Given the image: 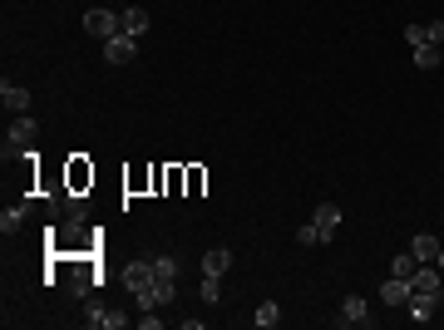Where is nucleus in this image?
<instances>
[{"mask_svg":"<svg viewBox=\"0 0 444 330\" xmlns=\"http://www.w3.org/2000/svg\"><path fill=\"white\" fill-rule=\"evenodd\" d=\"M440 266H425V261H420V266H415V276H410V286H415V291H425V296H440Z\"/></svg>","mask_w":444,"mask_h":330,"instance_id":"7","label":"nucleus"},{"mask_svg":"<svg viewBox=\"0 0 444 330\" xmlns=\"http://www.w3.org/2000/svg\"><path fill=\"white\" fill-rule=\"evenodd\" d=\"M435 266H440V271H444V246H440V256H435Z\"/></svg>","mask_w":444,"mask_h":330,"instance_id":"23","label":"nucleus"},{"mask_svg":"<svg viewBox=\"0 0 444 330\" xmlns=\"http://www.w3.org/2000/svg\"><path fill=\"white\" fill-rule=\"evenodd\" d=\"M84 30H89L94 40H113V35H123V25H118L113 10H89V15H84Z\"/></svg>","mask_w":444,"mask_h":330,"instance_id":"3","label":"nucleus"},{"mask_svg":"<svg viewBox=\"0 0 444 330\" xmlns=\"http://www.w3.org/2000/svg\"><path fill=\"white\" fill-rule=\"evenodd\" d=\"M138 326H143V330H158V326H163V316H153V311H143V316H138Z\"/></svg>","mask_w":444,"mask_h":330,"instance_id":"22","label":"nucleus"},{"mask_svg":"<svg viewBox=\"0 0 444 330\" xmlns=\"http://www.w3.org/2000/svg\"><path fill=\"white\" fill-rule=\"evenodd\" d=\"M405 311H410V321H435V311H440V296H425V291H410V301H405Z\"/></svg>","mask_w":444,"mask_h":330,"instance_id":"6","label":"nucleus"},{"mask_svg":"<svg viewBox=\"0 0 444 330\" xmlns=\"http://www.w3.org/2000/svg\"><path fill=\"white\" fill-rule=\"evenodd\" d=\"M405 40H410V50H415V45H430V35H425V25H405Z\"/></svg>","mask_w":444,"mask_h":330,"instance_id":"20","label":"nucleus"},{"mask_svg":"<svg viewBox=\"0 0 444 330\" xmlns=\"http://www.w3.org/2000/svg\"><path fill=\"white\" fill-rule=\"evenodd\" d=\"M252 321H257V326H262V330L282 326V306H277V301H262V306H257V316H252Z\"/></svg>","mask_w":444,"mask_h":330,"instance_id":"14","label":"nucleus"},{"mask_svg":"<svg viewBox=\"0 0 444 330\" xmlns=\"http://www.w3.org/2000/svg\"><path fill=\"white\" fill-rule=\"evenodd\" d=\"M99 326L104 330H123L128 326V316H123V311H99Z\"/></svg>","mask_w":444,"mask_h":330,"instance_id":"18","label":"nucleus"},{"mask_svg":"<svg viewBox=\"0 0 444 330\" xmlns=\"http://www.w3.org/2000/svg\"><path fill=\"white\" fill-rule=\"evenodd\" d=\"M104 59L109 64H133L138 59V35H113V40H104Z\"/></svg>","mask_w":444,"mask_h":330,"instance_id":"2","label":"nucleus"},{"mask_svg":"<svg viewBox=\"0 0 444 330\" xmlns=\"http://www.w3.org/2000/svg\"><path fill=\"white\" fill-rule=\"evenodd\" d=\"M335 326H375V316H370V311H365V296H345V301H340V316H335Z\"/></svg>","mask_w":444,"mask_h":330,"instance_id":"4","label":"nucleus"},{"mask_svg":"<svg viewBox=\"0 0 444 330\" xmlns=\"http://www.w3.org/2000/svg\"><path fill=\"white\" fill-rule=\"evenodd\" d=\"M35 133H40V123L20 113V118L10 123V133H5V158H15V153H30V143H35Z\"/></svg>","mask_w":444,"mask_h":330,"instance_id":"1","label":"nucleus"},{"mask_svg":"<svg viewBox=\"0 0 444 330\" xmlns=\"http://www.w3.org/2000/svg\"><path fill=\"white\" fill-rule=\"evenodd\" d=\"M311 222H316V232H321V237L331 241V237H335V227H340V207H335V203H321V207L311 212Z\"/></svg>","mask_w":444,"mask_h":330,"instance_id":"8","label":"nucleus"},{"mask_svg":"<svg viewBox=\"0 0 444 330\" xmlns=\"http://www.w3.org/2000/svg\"><path fill=\"white\" fill-rule=\"evenodd\" d=\"M425 35H430V45H444V20H430Z\"/></svg>","mask_w":444,"mask_h":330,"instance_id":"21","label":"nucleus"},{"mask_svg":"<svg viewBox=\"0 0 444 330\" xmlns=\"http://www.w3.org/2000/svg\"><path fill=\"white\" fill-rule=\"evenodd\" d=\"M218 296H222L218 276H213V271H203V301H208V306H213V301H218Z\"/></svg>","mask_w":444,"mask_h":330,"instance_id":"19","label":"nucleus"},{"mask_svg":"<svg viewBox=\"0 0 444 330\" xmlns=\"http://www.w3.org/2000/svg\"><path fill=\"white\" fill-rule=\"evenodd\" d=\"M118 25H123V35H143L148 30V10L143 5H128V10H118Z\"/></svg>","mask_w":444,"mask_h":330,"instance_id":"10","label":"nucleus"},{"mask_svg":"<svg viewBox=\"0 0 444 330\" xmlns=\"http://www.w3.org/2000/svg\"><path fill=\"white\" fill-rule=\"evenodd\" d=\"M296 241H301V246H321L326 237L316 232V222H306V227H296Z\"/></svg>","mask_w":444,"mask_h":330,"instance_id":"17","label":"nucleus"},{"mask_svg":"<svg viewBox=\"0 0 444 330\" xmlns=\"http://www.w3.org/2000/svg\"><path fill=\"white\" fill-rule=\"evenodd\" d=\"M444 45H415V69H440Z\"/></svg>","mask_w":444,"mask_h":330,"instance_id":"12","label":"nucleus"},{"mask_svg":"<svg viewBox=\"0 0 444 330\" xmlns=\"http://www.w3.org/2000/svg\"><path fill=\"white\" fill-rule=\"evenodd\" d=\"M410 251H415V261H435V256H440V237H430V232H420V237L410 241Z\"/></svg>","mask_w":444,"mask_h":330,"instance_id":"11","label":"nucleus"},{"mask_svg":"<svg viewBox=\"0 0 444 330\" xmlns=\"http://www.w3.org/2000/svg\"><path fill=\"white\" fill-rule=\"evenodd\" d=\"M415 266H420V261H415V251H400V256L390 261V276H405V281H410V276H415Z\"/></svg>","mask_w":444,"mask_h":330,"instance_id":"15","label":"nucleus"},{"mask_svg":"<svg viewBox=\"0 0 444 330\" xmlns=\"http://www.w3.org/2000/svg\"><path fill=\"white\" fill-rule=\"evenodd\" d=\"M20 222H25V203H15V207H5V212H0V232H15Z\"/></svg>","mask_w":444,"mask_h":330,"instance_id":"16","label":"nucleus"},{"mask_svg":"<svg viewBox=\"0 0 444 330\" xmlns=\"http://www.w3.org/2000/svg\"><path fill=\"white\" fill-rule=\"evenodd\" d=\"M0 104H5L10 113H30V104H35V94H30L25 84H10V79H5V84H0Z\"/></svg>","mask_w":444,"mask_h":330,"instance_id":"5","label":"nucleus"},{"mask_svg":"<svg viewBox=\"0 0 444 330\" xmlns=\"http://www.w3.org/2000/svg\"><path fill=\"white\" fill-rule=\"evenodd\" d=\"M227 266H232V251H227V246H213V251L203 256V271H213V276H222Z\"/></svg>","mask_w":444,"mask_h":330,"instance_id":"13","label":"nucleus"},{"mask_svg":"<svg viewBox=\"0 0 444 330\" xmlns=\"http://www.w3.org/2000/svg\"><path fill=\"white\" fill-rule=\"evenodd\" d=\"M410 291H415V286H410L405 276H390V281L380 286V301H385V306H405V301H410Z\"/></svg>","mask_w":444,"mask_h":330,"instance_id":"9","label":"nucleus"}]
</instances>
